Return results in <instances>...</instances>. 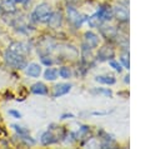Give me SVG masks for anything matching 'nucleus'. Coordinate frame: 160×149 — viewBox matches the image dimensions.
<instances>
[{"instance_id": "nucleus-28", "label": "nucleus", "mask_w": 160, "mask_h": 149, "mask_svg": "<svg viewBox=\"0 0 160 149\" xmlns=\"http://www.w3.org/2000/svg\"><path fill=\"white\" fill-rule=\"evenodd\" d=\"M129 80H130V79H129V75H126L125 79H124V81H125V83H129Z\"/></svg>"}, {"instance_id": "nucleus-2", "label": "nucleus", "mask_w": 160, "mask_h": 149, "mask_svg": "<svg viewBox=\"0 0 160 149\" xmlns=\"http://www.w3.org/2000/svg\"><path fill=\"white\" fill-rule=\"evenodd\" d=\"M51 13H52V10H51L50 5L46 3H42V4H39L34 9V11L31 13V19L36 23H48Z\"/></svg>"}, {"instance_id": "nucleus-25", "label": "nucleus", "mask_w": 160, "mask_h": 149, "mask_svg": "<svg viewBox=\"0 0 160 149\" xmlns=\"http://www.w3.org/2000/svg\"><path fill=\"white\" fill-rule=\"evenodd\" d=\"M105 114H109V111H94L92 115H105Z\"/></svg>"}, {"instance_id": "nucleus-21", "label": "nucleus", "mask_w": 160, "mask_h": 149, "mask_svg": "<svg viewBox=\"0 0 160 149\" xmlns=\"http://www.w3.org/2000/svg\"><path fill=\"white\" fill-rule=\"evenodd\" d=\"M109 64H110V66H111L115 71H118V73H121V71H122V65H121L119 61H116V60H112V59H111Z\"/></svg>"}, {"instance_id": "nucleus-12", "label": "nucleus", "mask_w": 160, "mask_h": 149, "mask_svg": "<svg viewBox=\"0 0 160 149\" xmlns=\"http://www.w3.org/2000/svg\"><path fill=\"white\" fill-rule=\"evenodd\" d=\"M25 71L31 78H39L41 74V66L36 63H30L29 65L25 66Z\"/></svg>"}, {"instance_id": "nucleus-22", "label": "nucleus", "mask_w": 160, "mask_h": 149, "mask_svg": "<svg viewBox=\"0 0 160 149\" xmlns=\"http://www.w3.org/2000/svg\"><path fill=\"white\" fill-rule=\"evenodd\" d=\"M12 128L18 131V134H19V135H26V134H29V130H28V129H24V126H20V125L12 124Z\"/></svg>"}, {"instance_id": "nucleus-13", "label": "nucleus", "mask_w": 160, "mask_h": 149, "mask_svg": "<svg viewBox=\"0 0 160 149\" xmlns=\"http://www.w3.org/2000/svg\"><path fill=\"white\" fill-rule=\"evenodd\" d=\"M40 140H41V144H44V145H50V144H54V143L58 141L55 134H54L51 130H48V131L42 133Z\"/></svg>"}, {"instance_id": "nucleus-11", "label": "nucleus", "mask_w": 160, "mask_h": 149, "mask_svg": "<svg viewBox=\"0 0 160 149\" xmlns=\"http://www.w3.org/2000/svg\"><path fill=\"white\" fill-rule=\"evenodd\" d=\"M99 29H100V33L104 38L106 39H111V38H115L118 35V31L114 26H110V25H99Z\"/></svg>"}, {"instance_id": "nucleus-8", "label": "nucleus", "mask_w": 160, "mask_h": 149, "mask_svg": "<svg viewBox=\"0 0 160 149\" xmlns=\"http://www.w3.org/2000/svg\"><path fill=\"white\" fill-rule=\"evenodd\" d=\"M70 90H71V84H68V83L56 84V85L54 86V90H52V96H54V98L62 96V95L68 94Z\"/></svg>"}, {"instance_id": "nucleus-9", "label": "nucleus", "mask_w": 160, "mask_h": 149, "mask_svg": "<svg viewBox=\"0 0 160 149\" xmlns=\"http://www.w3.org/2000/svg\"><path fill=\"white\" fill-rule=\"evenodd\" d=\"M112 10H114V18H116L118 21L126 23L129 20V11H128L126 8H124V6H115Z\"/></svg>"}, {"instance_id": "nucleus-18", "label": "nucleus", "mask_w": 160, "mask_h": 149, "mask_svg": "<svg viewBox=\"0 0 160 149\" xmlns=\"http://www.w3.org/2000/svg\"><path fill=\"white\" fill-rule=\"evenodd\" d=\"M58 74H59L62 79H69V78L71 76V70H70V68H68V66H61V68L59 69Z\"/></svg>"}, {"instance_id": "nucleus-6", "label": "nucleus", "mask_w": 160, "mask_h": 149, "mask_svg": "<svg viewBox=\"0 0 160 149\" xmlns=\"http://www.w3.org/2000/svg\"><path fill=\"white\" fill-rule=\"evenodd\" d=\"M9 49L15 51V53H18V54H20V55H24V56L30 54V45L28 43H24V41H14V43H11Z\"/></svg>"}, {"instance_id": "nucleus-29", "label": "nucleus", "mask_w": 160, "mask_h": 149, "mask_svg": "<svg viewBox=\"0 0 160 149\" xmlns=\"http://www.w3.org/2000/svg\"><path fill=\"white\" fill-rule=\"evenodd\" d=\"M69 1H71V3H74V1H78V0H69Z\"/></svg>"}, {"instance_id": "nucleus-16", "label": "nucleus", "mask_w": 160, "mask_h": 149, "mask_svg": "<svg viewBox=\"0 0 160 149\" xmlns=\"http://www.w3.org/2000/svg\"><path fill=\"white\" fill-rule=\"evenodd\" d=\"M6 13H14L16 10V0H1V6Z\"/></svg>"}, {"instance_id": "nucleus-1", "label": "nucleus", "mask_w": 160, "mask_h": 149, "mask_svg": "<svg viewBox=\"0 0 160 149\" xmlns=\"http://www.w3.org/2000/svg\"><path fill=\"white\" fill-rule=\"evenodd\" d=\"M4 59H5V63L9 66H11L14 69H18V70L25 69V66L28 65L26 59H25L24 55H20V54H18V53H15L10 49H8L4 53Z\"/></svg>"}, {"instance_id": "nucleus-5", "label": "nucleus", "mask_w": 160, "mask_h": 149, "mask_svg": "<svg viewBox=\"0 0 160 149\" xmlns=\"http://www.w3.org/2000/svg\"><path fill=\"white\" fill-rule=\"evenodd\" d=\"M115 55V50L112 46L110 45H104L102 48L99 49L98 54H96V59L99 61H106V60H111Z\"/></svg>"}, {"instance_id": "nucleus-15", "label": "nucleus", "mask_w": 160, "mask_h": 149, "mask_svg": "<svg viewBox=\"0 0 160 149\" xmlns=\"http://www.w3.org/2000/svg\"><path fill=\"white\" fill-rule=\"evenodd\" d=\"M31 93L36 94V95H45L48 94V86L44 83H35L31 85Z\"/></svg>"}, {"instance_id": "nucleus-14", "label": "nucleus", "mask_w": 160, "mask_h": 149, "mask_svg": "<svg viewBox=\"0 0 160 149\" xmlns=\"http://www.w3.org/2000/svg\"><path fill=\"white\" fill-rule=\"evenodd\" d=\"M95 80L98 83H101V84H105V85H112L116 83V79L114 75H110V74H104V75H98L95 78Z\"/></svg>"}, {"instance_id": "nucleus-27", "label": "nucleus", "mask_w": 160, "mask_h": 149, "mask_svg": "<svg viewBox=\"0 0 160 149\" xmlns=\"http://www.w3.org/2000/svg\"><path fill=\"white\" fill-rule=\"evenodd\" d=\"M18 1H19V3H21V4H26V3H29L30 0H16V3H18Z\"/></svg>"}, {"instance_id": "nucleus-10", "label": "nucleus", "mask_w": 160, "mask_h": 149, "mask_svg": "<svg viewBox=\"0 0 160 149\" xmlns=\"http://www.w3.org/2000/svg\"><path fill=\"white\" fill-rule=\"evenodd\" d=\"M61 23H62V15H61V13H59V11H52V13L50 14L49 20H48L49 26L55 29V28H59V26L61 25Z\"/></svg>"}, {"instance_id": "nucleus-7", "label": "nucleus", "mask_w": 160, "mask_h": 149, "mask_svg": "<svg viewBox=\"0 0 160 149\" xmlns=\"http://www.w3.org/2000/svg\"><path fill=\"white\" fill-rule=\"evenodd\" d=\"M84 44L90 49H95L99 45V36L92 31H86L84 34Z\"/></svg>"}, {"instance_id": "nucleus-23", "label": "nucleus", "mask_w": 160, "mask_h": 149, "mask_svg": "<svg viewBox=\"0 0 160 149\" xmlns=\"http://www.w3.org/2000/svg\"><path fill=\"white\" fill-rule=\"evenodd\" d=\"M41 63L49 66V65L52 64V59H51V56H49V55H42V56H41Z\"/></svg>"}, {"instance_id": "nucleus-26", "label": "nucleus", "mask_w": 160, "mask_h": 149, "mask_svg": "<svg viewBox=\"0 0 160 149\" xmlns=\"http://www.w3.org/2000/svg\"><path fill=\"white\" fill-rule=\"evenodd\" d=\"M74 115L72 114H62L61 115V119H66V118H72Z\"/></svg>"}, {"instance_id": "nucleus-20", "label": "nucleus", "mask_w": 160, "mask_h": 149, "mask_svg": "<svg viewBox=\"0 0 160 149\" xmlns=\"http://www.w3.org/2000/svg\"><path fill=\"white\" fill-rule=\"evenodd\" d=\"M120 61H121V64L124 65V68H125V69H129V68H130V61H129V51H125V53L121 55Z\"/></svg>"}, {"instance_id": "nucleus-3", "label": "nucleus", "mask_w": 160, "mask_h": 149, "mask_svg": "<svg viewBox=\"0 0 160 149\" xmlns=\"http://www.w3.org/2000/svg\"><path fill=\"white\" fill-rule=\"evenodd\" d=\"M66 18L68 21L74 26V28H80L82 25V23L86 20V16L82 15L76 8H74L72 5H68L66 8Z\"/></svg>"}, {"instance_id": "nucleus-17", "label": "nucleus", "mask_w": 160, "mask_h": 149, "mask_svg": "<svg viewBox=\"0 0 160 149\" xmlns=\"http://www.w3.org/2000/svg\"><path fill=\"white\" fill-rule=\"evenodd\" d=\"M44 78L46 80H55L58 78V70L54 69V68H48L44 71Z\"/></svg>"}, {"instance_id": "nucleus-4", "label": "nucleus", "mask_w": 160, "mask_h": 149, "mask_svg": "<svg viewBox=\"0 0 160 149\" xmlns=\"http://www.w3.org/2000/svg\"><path fill=\"white\" fill-rule=\"evenodd\" d=\"M100 21H108V20H111L114 18V10L111 6L109 5H101L98 11L94 14Z\"/></svg>"}, {"instance_id": "nucleus-24", "label": "nucleus", "mask_w": 160, "mask_h": 149, "mask_svg": "<svg viewBox=\"0 0 160 149\" xmlns=\"http://www.w3.org/2000/svg\"><path fill=\"white\" fill-rule=\"evenodd\" d=\"M9 114L12 115V116L16 118V119H20V118H21V113H19L18 110H9Z\"/></svg>"}, {"instance_id": "nucleus-19", "label": "nucleus", "mask_w": 160, "mask_h": 149, "mask_svg": "<svg viewBox=\"0 0 160 149\" xmlns=\"http://www.w3.org/2000/svg\"><path fill=\"white\" fill-rule=\"evenodd\" d=\"M92 94H102V95H106V96H111L112 95V91L110 89H104V88H94L91 90Z\"/></svg>"}]
</instances>
